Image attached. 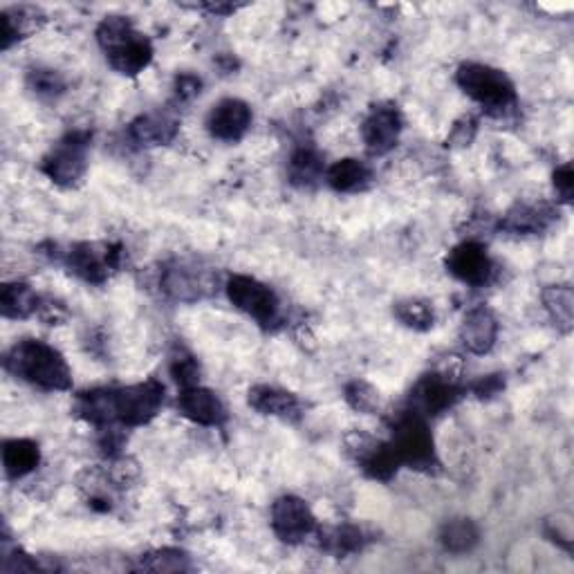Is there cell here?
<instances>
[{
  "instance_id": "1",
  "label": "cell",
  "mask_w": 574,
  "mask_h": 574,
  "mask_svg": "<svg viewBox=\"0 0 574 574\" xmlns=\"http://www.w3.org/2000/svg\"><path fill=\"white\" fill-rule=\"evenodd\" d=\"M164 402V386L155 379L144 384L126 388H97V391L83 393L79 397L77 411L92 424L110 427V424H124V427H142L151 422Z\"/></svg>"
},
{
  "instance_id": "2",
  "label": "cell",
  "mask_w": 574,
  "mask_h": 574,
  "mask_svg": "<svg viewBox=\"0 0 574 574\" xmlns=\"http://www.w3.org/2000/svg\"><path fill=\"white\" fill-rule=\"evenodd\" d=\"M9 373L25 379L43 391H68L72 386V373L59 350L43 341L25 339L16 344L5 359Z\"/></svg>"
},
{
  "instance_id": "3",
  "label": "cell",
  "mask_w": 574,
  "mask_h": 574,
  "mask_svg": "<svg viewBox=\"0 0 574 574\" xmlns=\"http://www.w3.org/2000/svg\"><path fill=\"white\" fill-rule=\"evenodd\" d=\"M391 447L395 449L402 465H409L411 469L431 471L433 467H438L433 435L427 422L418 413L406 411L395 420Z\"/></svg>"
},
{
  "instance_id": "4",
  "label": "cell",
  "mask_w": 574,
  "mask_h": 574,
  "mask_svg": "<svg viewBox=\"0 0 574 574\" xmlns=\"http://www.w3.org/2000/svg\"><path fill=\"white\" fill-rule=\"evenodd\" d=\"M458 86L489 110H505L516 101L514 83L505 72L483 63H465L456 74Z\"/></svg>"
},
{
  "instance_id": "5",
  "label": "cell",
  "mask_w": 574,
  "mask_h": 574,
  "mask_svg": "<svg viewBox=\"0 0 574 574\" xmlns=\"http://www.w3.org/2000/svg\"><path fill=\"white\" fill-rule=\"evenodd\" d=\"M90 146V133L74 131L52 148V153L43 160V173L54 184L61 187H72L77 184L83 173H86V153Z\"/></svg>"
},
{
  "instance_id": "6",
  "label": "cell",
  "mask_w": 574,
  "mask_h": 574,
  "mask_svg": "<svg viewBox=\"0 0 574 574\" xmlns=\"http://www.w3.org/2000/svg\"><path fill=\"white\" fill-rule=\"evenodd\" d=\"M227 294L229 301L240 312H245L247 317H252L261 326H272L279 319V299H276V294L261 281L252 279V276H231L227 283Z\"/></svg>"
},
{
  "instance_id": "7",
  "label": "cell",
  "mask_w": 574,
  "mask_h": 574,
  "mask_svg": "<svg viewBox=\"0 0 574 574\" xmlns=\"http://www.w3.org/2000/svg\"><path fill=\"white\" fill-rule=\"evenodd\" d=\"M348 451L350 456L357 460V465L366 471L370 478L375 480H391L397 469L402 467L400 458H397L391 442H379L370 435L353 433L348 435Z\"/></svg>"
},
{
  "instance_id": "8",
  "label": "cell",
  "mask_w": 574,
  "mask_h": 574,
  "mask_svg": "<svg viewBox=\"0 0 574 574\" xmlns=\"http://www.w3.org/2000/svg\"><path fill=\"white\" fill-rule=\"evenodd\" d=\"M119 254H122V249L113 245L81 243L70 249L66 263L79 279L88 283H104L119 265Z\"/></svg>"
},
{
  "instance_id": "9",
  "label": "cell",
  "mask_w": 574,
  "mask_h": 574,
  "mask_svg": "<svg viewBox=\"0 0 574 574\" xmlns=\"http://www.w3.org/2000/svg\"><path fill=\"white\" fill-rule=\"evenodd\" d=\"M272 527L283 543H301L317 530V518L301 498L283 496L272 505Z\"/></svg>"
},
{
  "instance_id": "10",
  "label": "cell",
  "mask_w": 574,
  "mask_h": 574,
  "mask_svg": "<svg viewBox=\"0 0 574 574\" xmlns=\"http://www.w3.org/2000/svg\"><path fill=\"white\" fill-rule=\"evenodd\" d=\"M460 397V388L444 375H424L411 391V409L422 418H433L451 409Z\"/></svg>"
},
{
  "instance_id": "11",
  "label": "cell",
  "mask_w": 574,
  "mask_h": 574,
  "mask_svg": "<svg viewBox=\"0 0 574 574\" xmlns=\"http://www.w3.org/2000/svg\"><path fill=\"white\" fill-rule=\"evenodd\" d=\"M402 133V115L391 104L375 106L361 126V135L370 153L384 155L400 140Z\"/></svg>"
},
{
  "instance_id": "12",
  "label": "cell",
  "mask_w": 574,
  "mask_h": 574,
  "mask_svg": "<svg viewBox=\"0 0 574 574\" xmlns=\"http://www.w3.org/2000/svg\"><path fill=\"white\" fill-rule=\"evenodd\" d=\"M249 126H252V108L240 99H222L207 117V131L220 142H238Z\"/></svg>"
},
{
  "instance_id": "13",
  "label": "cell",
  "mask_w": 574,
  "mask_h": 574,
  "mask_svg": "<svg viewBox=\"0 0 574 574\" xmlns=\"http://www.w3.org/2000/svg\"><path fill=\"white\" fill-rule=\"evenodd\" d=\"M447 270L462 283L485 285L494 272V265L492 258L487 256V249L469 240V243L453 247V252L447 258Z\"/></svg>"
},
{
  "instance_id": "14",
  "label": "cell",
  "mask_w": 574,
  "mask_h": 574,
  "mask_svg": "<svg viewBox=\"0 0 574 574\" xmlns=\"http://www.w3.org/2000/svg\"><path fill=\"white\" fill-rule=\"evenodd\" d=\"M178 409L184 418L200 424V427H220L227 418L225 406H222L216 393H211L209 388L202 386L182 388L178 397Z\"/></svg>"
},
{
  "instance_id": "15",
  "label": "cell",
  "mask_w": 574,
  "mask_h": 574,
  "mask_svg": "<svg viewBox=\"0 0 574 574\" xmlns=\"http://www.w3.org/2000/svg\"><path fill=\"white\" fill-rule=\"evenodd\" d=\"M498 337V321L494 312L480 305L471 310L460 326V339L469 353L485 355L494 348Z\"/></svg>"
},
{
  "instance_id": "16",
  "label": "cell",
  "mask_w": 574,
  "mask_h": 574,
  "mask_svg": "<svg viewBox=\"0 0 574 574\" xmlns=\"http://www.w3.org/2000/svg\"><path fill=\"white\" fill-rule=\"evenodd\" d=\"M106 57L117 72L140 74L153 59V45L140 32H131L115 48H110Z\"/></svg>"
},
{
  "instance_id": "17",
  "label": "cell",
  "mask_w": 574,
  "mask_h": 574,
  "mask_svg": "<svg viewBox=\"0 0 574 574\" xmlns=\"http://www.w3.org/2000/svg\"><path fill=\"white\" fill-rule=\"evenodd\" d=\"M131 137L142 146L169 144L178 133V119L169 113H148L131 124Z\"/></svg>"
},
{
  "instance_id": "18",
  "label": "cell",
  "mask_w": 574,
  "mask_h": 574,
  "mask_svg": "<svg viewBox=\"0 0 574 574\" xmlns=\"http://www.w3.org/2000/svg\"><path fill=\"white\" fill-rule=\"evenodd\" d=\"M249 406L261 415H274V418H294V415H299V400L292 393L274 386H254L249 391Z\"/></svg>"
},
{
  "instance_id": "19",
  "label": "cell",
  "mask_w": 574,
  "mask_h": 574,
  "mask_svg": "<svg viewBox=\"0 0 574 574\" xmlns=\"http://www.w3.org/2000/svg\"><path fill=\"white\" fill-rule=\"evenodd\" d=\"M164 292L178 301H196L207 287L205 276L191 272V267L171 265L162 274Z\"/></svg>"
},
{
  "instance_id": "20",
  "label": "cell",
  "mask_w": 574,
  "mask_h": 574,
  "mask_svg": "<svg viewBox=\"0 0 574 574\" xmlns=\"http://www.w3.org/2000/svg\"><path fill=\"white\" fill-rule=\"evenodd\" d=\"M41 451L32 440H9L3 447V465L9 478H23L39 467Z\"/></svg>"
},
{
  "instance_id": "21",
  "label": "cell",
  "mask_w": 574,
  "mask_h": 574,
  "mask_svg": "<svg viewBox=\"0 0 574 574\" xmlns=\"http://www.w3.org/2000/svg\"><path fill=\"white\" fill-rule=\"evenodd\" d=\"M480 541V532L474 521L469 518H453L447 521L440 530V543L442 548L453 554L471 552Z\"/></svg>"
},
{
  "instance_id": "22",
  "label": "cell",
  "mask_w": 574,
  "mask_h": 574,
  "mask_svg": "<svg viewBox=\"0 0 574 574\" xmlns=\"http://www.w3.org/2000/svg\"><path fill=\"white\" fill-rule=\"evenodd\" d=\"M328 184L335 191L341 193H350V191H359L364 189L368 180H370V169L359 160H339L328 169L326 173Z\"/></svg>"
},
{
  "instance_id": "23",
  "label": "cell",
  "mask_w": 574,
  "mask_h": 574,
  "mask_svg": "<svg viewBox=\"0 0 574 574\" xmlns=\"http://www.w3.org/2000/svg\"><path fill=\"white\" fill-rule=\"evenodd\" d=\"M0 308L7 319H25L39 310V296L34 294L30 285L25 283H7L0 294Z\"/></svg>"
},
{
  "instance_id": "24",
  "label": "cell",
  "mask_w": 574,
  "mask_h": 574,
  "mask_svg": "<svg viewBox=\"0 0 574 574\" xmlns=\"http://www.w3.org/2000/svg\"><path fill=\"white\" fill-rule=\"evenodd\" d=\"M550 211L543 207H527L518 205L514 207L503 220V227L514 234H539L550 222Z\"/></svg>"
},
{
  "instance_id": "25",
  "label": "cell",
  "mask_w": 574,
  "mask_h": 574,
  "mask_svg": "<svg viewBox=\"0 0 574 574\" xmlns=\"http://www.w3.org/2000/svg\"><path fill=\"white\" fill-rule=\"evenodd\" d=\"M543 303L545 310L550 312L552 321L557 323L563 332H568L572 328V305H574L572 287L570 285L548 287V290L543 292Z\"/></svg>"
},
{
  "instance_id": "26",
  "label": "cell",
  "mask_w": 574,
  "mask_h": 574,
  "mask_svg": "<svg viewBox=\"0 0 574 574\" xmlns=\"http://www.w3.org/2000/svg\"><path fill=\"white\" fill-rule=\"evenodd\" d=\"M395 317L400 319L406 328L413 330H429L433 328L435 314L431 303L420 299H406L395 305Z\"/></svg>"
},
{
  "instance_id": "27",
  "label": "cell",
  "mask_w": 574,
  "mask_h": 574,
  "mask_svg": "<svg viewBox=\"0 0 574 574\" xmlns=\"http://www.w3.org/2000/svg\"><path fill=\"white\" fill-rule=\"evenodd\" d=\"M171 375L178 386L182 388H191V386H198V379H200V366L196 357L191 353H187L184 348H175L173 355H171Z\"/></svg>"
},
{
  "instance_id": "28",
  "label": "cell",
  "mask_w": 574,
  "mask_h": 574,
  "mask_svg": "<svg viewBox=\"0 0 574 574\" xmlns=\"http://www.w3.org/2000/svg\"><path fill=\"white\" fill-rule=\"evenodd\" d=\"M290 175L296 184H310L321 175V160L319 155L310 151V148H301L296 151L290 160Z\"/></svg>"
},
{
  "instance_id": "29",
  "label": "cell",
  "mask_w": 574,
  "mask_h": 574,
  "mask_svg": "<svg viewBox=\"0 0 574 574\" xmlns=\"http://www.w3.org/2000/svg\"><path fill=\"white\" fill-rule=\"evenodd\" d=\"M346 402L359 413H375L379 409V393L368 382L355 379L346 386Z\"/></svg>"
},
{
  "instance_id": "30",
  "label": "cell",
  "mask_w": 574,
  "mask_h": 574,
  "mask_svg": "<svg viewBox=\"0 0 574 574\" xmlns=\"http://www.w3.org/2000/svg\"><path fill=\"white\" fill-rule=\"evenodd\" d=\"M326 545H328V550H332L335 554H353V552H359L361 545H364V534H361V530H357V527L353 525L339 527V530L332 532Z\"/></svg>"
},
{
  "instance_id": "31",
  "label": "cell",
  "mask_w": 574,
  "mask_h": 574,
  "mask_svg": "<svg viewBox=\"0 0 574 574\" xmlns=\"http://www.w3.org/2000/svg\"><path fill=\"white\" fill-rule=\"evenodd\" d=\"M142 566L155 572H178L189 570V559L187 554H182L180 550H160L155 554H148V561L142 563Z\"/></svg>"
},
{
  "instance_id": "32",
  "label": "cell",
  "mask_w": 574,
  "mask_h": 574,
  "mask_svg": "<svg viewBox=\"0 0 574 574\" xmlns=\"http://www.w3.org/2000/svg\"><path fill=\"white\" fill-rule=\"evenodd\" d=\"M27 81H30V88L36 92V95H41V97H57L61 95L63 88H66L61 74L54 70H32Z\"/></svg>"
},
{
  "instance_id": "33",
  "label": "cell",
  "mask_w": 574,
  "mask_h": 574,
  "mask_svg": "<svg viewBox=\"0 0 574 574\" xmlns=\"http://www.w3.org/2000/svg\"><path fill=\"white\" fill-rule=\"evenodd\" d=\"M554 189L561 196L563 202H572V193H574V175H572V166L563 164L554 171Z\"/></svg>"
},
{
  "instance_id": "34",
  "label": "cell",
  "mask_w": 574,
  "mask_h": 574,
  "mask_svg": "<svg viewBox=\"0 0 574 574\" xmlns=\"http://www.w3.org/2000/svg\"><path fill=\"white\" fill-rule=\"evenodd\" d=\"M202 81L196 77V74H180L175 79V95H178L180 101H189L193 97L200 95Z\"/></svg>"
},
{
  "instance_id": "35",
  "label": "cell",
  "mask_w": 574,
  "mask_h": 574,
  "mask_svg": "<svg viewBox=\"0 0 574 574\" xmlns=\"http://www.w3.org/2000/svg\"><path fill=\"white\" fill-rule=\"evenodd\" d=\"M501 386H503L501 379H498L496 375H489V377H485V379H480V382L474 386V391H476L480 397H492L494 393L501 391Z\"/></svg>"
}]
</instances>
